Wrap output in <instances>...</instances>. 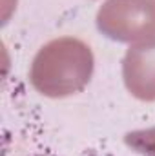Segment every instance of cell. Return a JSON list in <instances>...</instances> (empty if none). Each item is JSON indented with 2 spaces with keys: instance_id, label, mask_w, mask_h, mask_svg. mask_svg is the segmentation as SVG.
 Returning a JSON list of instances; mask_svg holds the SVG:
<instances>
[{
  "instance_id": "6da1fadb",
  "label": "cell",
  "mask_w": 155,
  "mask_h": 156,
  "mask_svg": "<svg viewBox=\"0 0 155 156\" xmlns=\"http://www.w3.org/2000/svg\"><path fill=\"white\" fill-rule=\"evenodd\" d=\"M91 75L93 53L86 42L75 37H60L42 45L29 69L31 85L49 98L80 93Z\"/></svg>"
},
{
  "instance_id": "7a4b0ae2",
  "label": "cell",
  "mask_w": 155,
  "mask_h": 156,
  "mask_svg": "<svg viewBox=\"0 0 155 156\" xmlns=\"http://www.w3.org/2000/svg\"><path fill=\"white\" fill-rule=\"evenodd\" d=\"M97 27L117 42H139L155 35V0H106Z\"/></svg>"
},
{
  "instance_id": "3957f363",
  "label": "cell",
  "mask_w": 155,
  "mask_h": 156,
  "mask_svg": "<svg viewBox=\"0 0 155 156\" xmlns=\"http://www.w3.org/2000/svg\"><path fill=\"white\" fill-rule=\"evenodd\" d=\"M122 78L126 89L139 100H155V35L135 42L124 55Z\"/></svg>"
},
{
  "instance_id": "277c9868",
  "label": "cell",
  "mask_w": 155,
  "mask_h": 156,
  "mask_svg": "<svg viewBox=\"0 0 155 156\" xmlns=\"http://www.w3.org/2000/svg\"><path fill=\"white\" fill-rule=\"evenodd\" d=\"M124 144L141 156H155V127L128 133L124 136Z\"/></svg>"
}]
</instances>
